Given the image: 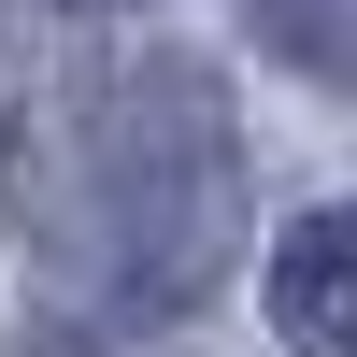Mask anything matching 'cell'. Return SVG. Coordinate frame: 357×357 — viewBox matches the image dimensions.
<instances>
[{
  "label": "cell",
  "instance_id": "6da1fadb",
  "mask_svg": "<svg viewBox=\"0 0 357 357\" xmlns=\"http://www.w3.org/2000/svg\"><path fill=\"white\" fill-rule=\"evenodd\" d=\"M86 229H100V272L129 314H186L215 286L229 229H243V158H229V100L186 57H143L100 114V158H86Z\"/></svg>",
  "mask_w": 357,
  "mask_h": 357
},
{
  "label": "cell",
  "instance_id": "7a4b0ae2",
  "mask_svg": "<svg viewBox=\"0 0 357 357\" xmlns=\"http://www.w3.org/2000/svg\"><path fill=\"white\" fill-rule=\"evenodd\" d=\"M272 329L286 357H357V200H329L272 243Z\"/></svg>",
  "mask_w": 357,
  "mask_h": 357
},
{
  "label": "cell",
  "instance_id": "3957f363",
  "mask_svg": "<svg viewBox=\"0 0 357 357\" xmlns=\"http://www.w3.org/2000/svg\"><path fill=\"white\" fill-rule=\"evenodd\" d=\"M243 15H257V43H272L286 72L357 86V0H243Z\"/></svg>",
  "mask_w": 357,
  "mask_h": 357
},
{
  "label": "cell",
  "instance_id": "277c9868",
  "mask_svg": "<svg viewBox=\"0 0 357 357\" xmlns=\"http://www.w3.org/2000/svg\"><path fill=\"white\" fill-rule=\"evenodd\" d=\"M86 15H114V0H86Z\"/></svg>",
  "mask_w": 357,
  "mask_h": 357
}]
</instances>
